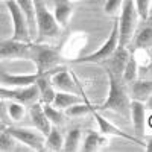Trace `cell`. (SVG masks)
<instances>
[{
  "mask_svg": "<svg viewBox=\"0 0 152 152\" xmlns=\"http://www.w3.org/2000/svg\"><path fill=\"white\" fill-rule=\"evenodd\" d=\"M50 82L53 88L58 91H69V93H76L78 94V88L75 85V81L72 75L67 72L66 67H56V70L50 75Z\"/></svg>",
  "mask_w": 152,
  "mask_h": 152,
  "instance_id": "cell-11",
  "label": "cell"
},
{
  "mask_svg": "<svg viewBox=\"0 0 152 152\" xmlns=\"http://www.w3.org/2000/svg\"><path fill=\"white\" fill-rule=\"evenodd\" d=\"M120 17L117 20V29H119V46L128 47L131 43L132 37L135 34L137 21H138V14L135 11L132 0H125L122 8H120Z\"/></svg>",
  "mask_w": 152,
  "mask_h": 152,
  "instance_id": "cell-3",
  "label": "cell"
},
{
  "mask_svg": "<svg viewBox=\"0 0 152 152\" xmlns=\"http://www.w3.org/2000/svg\"><path fill=\"white\" fill-rule=\"evenodd\" d=\"M129 55L131 53L128 52V47L117 46V49L114 50V53L107 59V61H110V69H107V70H110L113 75H116V76H120L122 70H123V67L126 64V61H128V58H129Z\"/></svg>",
  "mask_w": 152,
  "mask_h": 152,
  "instance_id": "cell-17",
  "label": "cell"
},
{
  "mask_svg": "<svg viewBox=\"0 0 152 152\" xmlns=\"http://www.w3.org/2000/svg\"><path fill=\"white\" fill-rule=\"evenodd\" d=\"M64 111H66V116H69V117H82V116H87V114L93 113V108L87 102H79V104L70 105Z\"/></svg>",
  "mask_w": 152,
  "mask_h": 152,
  "instance_id": "cell-26",
  "label": "cell"
},
{
  "mask_svg": "<svg viewBox=\"0 0 152 152\" xmlns=\"http://www.w3.org/2000/svg\"><path fill=\"white\" fill-rule=\"evenodd\" d=\"M79 102H84V99L81 96H78L76 93H69V91H55V96H53V100H52V105L58 110H62L64 111L66 108H69L70 105H75V104H79Z\"/></svg>",
  "mask_w": 152,
  "mask_h": 152,
  "instance_id": "cell-18",
  "label": "cell"
},
{
  "mask_svg": "<svg viewBox=\"0 0 152 152\" xmlns=\"http://www.w3.org/2000/svg\"><path fill=\"white\" fill-rule=\"evenodd\" d=\"M93 114H94V119H96V122H97V126H99V132L100 134H104V135H116V137H122V138H125V140H131V142H135V143H138V145H143L142 143V140H138L137 137H132V135H129V134H126L125 131H122L120 128H117L116 125H113L110 120H107L105 117H102L99 113H94L93 111Z\"/></svg>",
  "mask_w": 152,
  "mask_h": 152,
  "instance_id": "cell-13",
  "label": "cell"
},
{
  "mask_svg": "<svg viewBox=\"0 0 152 152\" xmlns=\"http://www.w3.org/2000/svg\"><path fill=\"white\" fill-rule=\"evenodd\" d=\"M69 2H76V0H69Z\"/></svg>",
  "mask_w": 152,
  "mask_h": 152,
  "instance_id": "cell-32",
  "label": "cell"
},
{
  "mask_svg": "<svg viewBox=\"0 0 152 152\" xmlns=\"http://www.w3.org/2000/svg\"><path fill=\"white\" fill-rule=\"evenodd\" d=\"M131 91H132V100H138V102H146L151 97L152 93V84L149 79H135L131 82Z\"/></svg>",
  "mask_w": 152,
  "mask_h": 152,
  "instance_id": "cell-20",
  "label": "cell"
},
{
  "mask_svg": "<svg viewBox=\"0 0 152 152\" xmlns=\"http://www.w3.org/2000/svg\"><path fill=\"white\" fill-rule=\"evenodd\" d=\"M15 146V138L8 131L0 132V151H12Z\"/></svg>",
  "mask_w": 152,
  "mask_h": 152,
  "instance_id": "cell-31",
  "label": "cell"
},
{
  "mask_svg": "<svg viewBox=\"0 0 152 152\" xmlns=\"http://www.w3.org/2000/svg\"><path fill=\"white\" fill-rule=\"evenodd\" d=\"M52 3H53V8L50 11H52L56 23L61 28H66L73 14L72 2H69V0H52Z\"/></svg>",
  "mask_w": 152,
  "mask_h": 152,
  "instance_id": "cell-15",
  "label": "cell"
},
{
  "mask_svg": "<svg viewBox=\"0 0 152 152\" xmlns=\"http://www.w3.org/2000/svg\"><path fill=\"white\" fill-rule=\"evenodd\" d=\"M31 43H23L15 40L0 41V59H14V58H29Z\"/></svg>",
  "mask_w": 152,
  "mask_h": 152,
  "instance_id": "cell-10",
  "label": "cell"
},
{
  "mask_svg": "<svg viewBox=\"0 0 152 152\" xmlns=\"http://www.w3.org/2000/svg\"><path fill=\"white\" fill-rule=\"evenodd\" d=\"M0 2H6V0H0Z\"/></svg>",
  "mask_w": 152,
  "mask_h": 152,
  "instance_id": "cell-33",
  "label": "cell"
},
{
  "mask_svg": "<svg viewBox=\"0 0 152 152\" xmlns=\"http://www.w3.org/2000/svg\"><path fill=\"white\" fill-rule=\"evenodd\" d=\"M132 2L138 14V18L148 21L151 15V0H132Z\"/></svg>",
  "mask_w": 152,
  "mask_h": 152,
  "instance_id": "cell-29",
  "label": "cell"
},
{
  "mask_svg": "<svg viewBox=\"0 0 152 152\" xmlns=\"http://www.w3.org/2000/svg\"><path fill=\"white\" fill-rule=\"evenodd\" d=\"M31 120H32V125H34V128L38 129L44 137L49 134L50 128H52V123L49 122V119L46 117V114H44V110H43V105L41 104H32L31 107Z\"/></svg>",
  "mask_w": 152,
  "mask_h": 152,
  "instance_id": "cell-16",
  "label": "cell"
},
{
  "mask_svg": "<svg viewBox=\"0 0 152 152\" xmlns=\"http://www.w3.org/2000/svg\"><path fill=\"white\" fill-rule=\"evenodd\" d=\"M129 117L134 125V131L138 140H142L145 132H146V123L149 125V117L146 116V107L145 102L138 100H131L129 102Z\"/></svg>",
  "mask_w": 152,
  "mask_h": 152,
  "instance_id": "cell-9",
  "label": "cell"
},
{
  "mask_svg": "<svg viewBox=\"0 0 152 152\" xmlns=\"http://www.w3.org/2000/svg\"><path fill=\"white\" fill-rule=\"evenodd\" d=\"M43 110H44L46 117L49 119V122L52 125H62L64 123V114H62V110L55 108L52 104H44Z\"/></svg>",
  "mask_w": 152,
  "mask_h": 152,
  "instance_id": "cell-27",
  "label": "cell"
},
{
  "mask_svg": "<svg viewBox=\"0 0 152 152\" xmlns=\"http://www.w3.org/2000/svg\"><path fill=\"white\" fill-rule=\"evenodd\" d=\"M105 145H108V137L107 135L100 134V132H94V131H88L85 138H84V142H82L81 149L85 151V152H94Z\"/></svg>",
  "mask_w": 152,
  "mask_h": 152,
  "instance_id": "cell-19",
  "label": "cell"
},
{
  "mask_svg": "<svg viewBox=\"0 0 152 152\" xmlns=\"http://www.w3.org/2000/svg\"><path fill=\"white\" fill-rule=\"evenodd\" d=\"M24 114H26V110H24V104L17 102V100H9L8 104V116L14 120V122H20Z\"/></svg>",
  "mask_w": 152,
  "mask_h": 152,
  "instance_id": "cell-28",
  "label": "cell"
},
{
  "mask_svg": "<svg viewBox=\"0 0 152 152\" xmlns=\"http://www.w3.org/2000/svg\"><path fill=\"white\" fill-rule=\"evenodd\" d=\"M56 67L49 70V72H44L41 75H38V78L35 81V85L38 88V94H40V99L43 100V104H52V100H53V96H55L56 90L53 88L52 82H50V75L56 70Z\"/></svg>",
  "mask_w": 152,
  "mask_h": 152,
  "instance_id": "cell-14",
  "label": "cell"
},
{
  "mask_svg": "<svg viewBox=\"0 0 152 152\" xmlns=\"http://www.w3.org/2000/svg\"><path fill=\"white\" fill-rule=\"evenodd\" d=\"M120 78L123 79V82H134L135 79H138V64H137V61L132 55H129L128 61H126V64L122 70V75H120Z\"/></svg>",
  "mask_w": 152,
  "mask_h": 152,
  "instance_id": "cell-24",
  "label": "cell"
},
{
  "mask_svg": "<svg viewBox=\"0 0 152 152\" xmlns=\"http://www.w3.org/2000/svg\"><path fill=\"white\" fill-rule=\"evenodd\" d=\"M0 97L9 99V100H17V102H21V104H31V102H37V99H40V94H38V88L35 84L28 85V87H3V85H0Z\"/></svg>",
  "mask_w": 152,
  "mask_h": 152,
  "instance_id": "cell-8",
  "label": "cell"
},
{
  "mask_svg": "<svg viewBox=\"0 0 152 152\" xmlns=\"http://www.w3.org/2000/svg\"><path fill=\"white\" fill-rule=\"evenodd\" d=\"M12 137L15 138V142L24 145L26 148L32 149V151H43L46 148V137L38 131V129H31V128H8L6 129Z\"/></svg>",
  "mask_w": 152,
  "mask_h": 152,
  "instance_id": "cell-7",
  "label": "cell"
},
{
  "mask_svg": "<svg viewBox=\"0 0 152 152\" xmlns=\"http://www.w3.org/2000/svg\"><path fill=\"white\" fill-rule=\"evenodd\" d=\"M31 58L35 62L38 75L55 69L59 64V61L62 59L61 53L56 49L50 47L47 44H43V43L31 44Z\"/></svg>",
  "mask_w": 152,
  "mask_h": 152,
  "instance_id": "cell-4",
  "label": "cell"
},
{
  "mask_svg": "<svg viewBox=\"0 0 152 152\" xmlns=\"http://www.w3.org/2000/svg\"><path fill=\"white\" fill-rule=\"evenodd\" d=\"M35 5V37L38 43L55 40L58 37L61 26L56 23L52 11L46 5L44 0H34Z\"/></svg>",
  "mask_w": 152,
  "mask_h": 152,
  "instance_id": "cell-1",
  "label": "cell"
},
{
  "mask_svg": "<svg viewBox=\"0 0 152 152\" xmlns=\"http://www.w3.org/2000/svg\"><path fill=\"white\" fill-rule=\"evenodd\" d=\"M131 41L134 43V49L149 50L151 44H152V29H151V24L148 23L145 28H142L137 34H134Z\"/></svg>",
  "mask_w": 152,
  "mask_h": 152,
  "instance_id": "cell-22",
  "label": "cell"
},
{
  "mask_svg": "<svg viewBox=\"0 0 152 152\" xmlns=\"http://www.w3.org/2000/svg\"><path fill=\"white\" fill-rule=\"evenodd\" d=\"M117 46H119V29H117V21H114L111 32H110L108 38L105 40V43L100 46L96 52H91L88 55L79 56V58H75L73 62L81 64V62H102V61H107L114 53V50L117 49Z\"/></svg>",
  "mask_w": 152,
  "mask_h": 152,
  "instance_id": "cell-5",
  "label": "cell"
},
{
  "mask_svg": "<svg viewBox=\"0 0 152 152\" xmlns=\"http://www.w3.org/2000/svg\"><path fill=\"white\" fill-rule=\"evenodd\" d=\"M38 78V73H23V75H14L0 72V85L3 87H28L35 84Z\"/></svg>",
  "mask_w": 152,
  "mask_h": 152,
  "instance_id": "cell-12",
  "label": "cell"
},
{
  "mask_svg": "<svg viewBox=\"0 0 152 152\" xmlns=\"http://www.w3.org/2000/svg\"><path fill=\"white\" fill-rule=\"evenodd\" d=\"M108 76V84H110V90H108V97L107 100L100 105V110H110L120 114L123 117H129V102L131 99L126 94L123 84L119 81V76L113 75L110 70H107Z\"/></svg>",
  "mask_w": 152,
  "mask_h": 152,
  "instance_id": "cell-2",
  "label": "cell"
},
{
  "mask_svg": "<svg viewBox=\"0 0 152 152\" xmlns=\"http://www.w3.org/2000/svg\"><path fill=\"white\" fill-rule=\"evenodd\" d=\"M125 0H107L105 5H104V11H105V14L107 15H119V12H120V8L123 5Z\"/></svg>",
  "mask_w": 152,
  "mask_h": 152,
  "instance_id": "cell-30",
  "label": "cell"
},
{
  "mask_svg": "<svg viewBox=\"0 0 152 152\" xmlns=\"http://www.w3.org/2000/svg\"><path fill=\"white\" fill-rule=\"evenodd\" d=\"M6 8L9 12V17L12 20V38L11 40L15 41H23V43H31V32H29V26L26 17L21 12V9L18 8V5L15 3V0H6Z\"/></svg>",
  "mask_w": 152,
  "mask_h": 152,
  "instance_id": "cell-6",
  "label": "cell"
},
{
  "mask_svg": "<svg viewBox=\"0 0 152 152\" xmlns=\"http://www.w3.org/2000/svg\"><path fill=\"white\" fill-rule=\"evenodd\" d=\"M81 137L82 132L79 128H73L67 132V135L64 137V145H62V151L67 152H75L81 149Z\"/></svg>",
  "mask_w": 152,
  "mask_h": 152,
  "instance_id": "cell-23",
  "label": "cell"
},
{
  "mask_svg": "<svg viewBox=\"0 0 152 152\" xmlns=\"http://www.w3.org/2000/svg\"><path fill=\"white\" fill-rule=\"evenodd\" d=\"M15 3L18 5V8L21 9L24 17H26L31 38H34L35 37V5H34V0H15Z\"/></svg>",
  "mask_w": 152,
  "mask_h": 152,
  "instance_id": "cell-21",
  "label": "cell"
},
{
  "mask_svg": "<svg viewBox=\"0 0 152 152\" xmlns=\"http://www.w3.org/2000/svg\"><path fill=\"white\" fill-rule=\"evenodd\" d=\"M46 148L50 149V151H62V145H64V137H62V134L53 128V125H52V128H50L49 134L46 135Z\"/></svg>",
  "mask_w": 152,
  "mask_h": 152,
  "instance_id": "cell-25",
  "label": "cell"
}]
</instances>
